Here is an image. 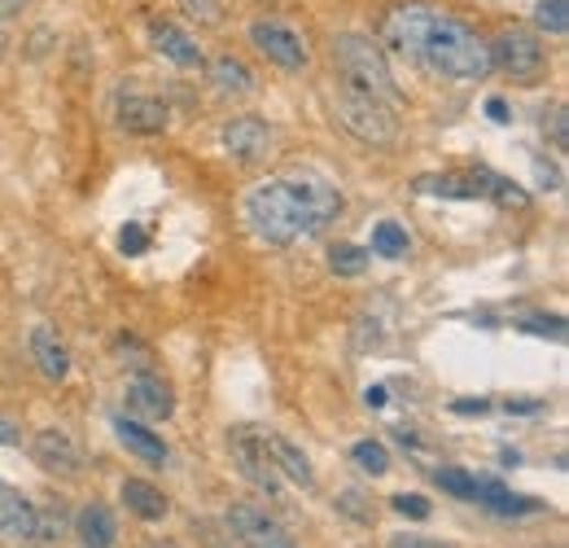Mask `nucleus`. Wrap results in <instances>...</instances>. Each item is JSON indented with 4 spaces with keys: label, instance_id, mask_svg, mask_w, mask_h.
Instances as JSON below:
<instances>
[{
    "label": "nucleus",
    "instance_id": "obj_28",
    "mask_svg": "<svg viewBox=\"0 0 569 548\" xmlns=\"http://www.w3.org/2000/svg\"><path fill=\"white\" fill-rule=\"evenodd\" d=\"M487 198H495L500 206H531V193H526V189H517L513 180H504V176H495V171H491V184H487Z\"/></svg>",
    "mask_w": 569,
    "mask_h": 548
},
{
    "label": "nucleus",
    "instance_id": "obj_9",
    "mask_svg": "<svg viewBox=\"0 0 569 548\" xmlns=\"http://www.w3.org/2000/svg\"><path fill=\"white\" fill-rule=\"evenodd\" d=\"M224 149L237 163H264L272 154V127L264 119H233L224 127Z\"/></svg>",
    "mask_w": 569,
    "mask_h": 548
},
{
    "label": "nucleus",
    "instance_id": "obj_26",
    "mask_svg": "<svg viewBox=\"0 0 569 548\" xmlns=\"http://www.w3.org/2000/svg\"><path fill=\"white\" fill-rule=\"evenodd\" d=\"M535 26L548 35H566L569 31V4L566 0H539L535 4Z\"/></svg>",
    "mask_w": 569,
    "mask_h": 548
},
{
    "label": "nucleus",
    "instance_id": "obj_18",
    "mask_svg": "<svg viewBox=\"0 0 569 548\" xmlns=\"http://www.w3.org/2000/svg\"><path fill=\"white\" fill-rule=\"evenodd\" d=\"M75 536L83 540V548H110L119 540V523L105 505H83L75 518Z\"/></svg>",
    "mask_w": 569,
    "mask_h": 548
},
{
    "label": "nucleus",
    "instance_id": "obj_37",
    "mask_svg": "<svg viewBox=\"0 0 569 548\" xmlns=\"http://www.w3.org/2000/svg\"><path fill=\"white\" fill-rule=\"evenodd\" d=\"M26 9V0H0V22H9V18H18Z\"/></svg>",
    "mask_w": 569,
    "mask_h": 548
},
{
    "label": "nucleus",
    "instance_id": "obj_16",
    "mask_svg": "<svg viewBox=\"0 0 569 548\" xmlns=\"http://www.w3.org/2000/svg\"><path fill=\"white\" fill-rule=\"evenodd\" d=\"M35 505L18 492H4L0 488V536L9 540H35Z\"/></svg>",
    "mask_w": 569,
    "mask_h": 548
},
{
    "label": "nucleus",
    "instance_id": "obj_29",
    "mask_svg": "<svg viewBox=\"0 0 569 548\" xmlns=\"http://www.w3.org/2000/svg\"><path fill=\"white\" fill-rule=\"evenodd\" d=\"M185 13L198 22V26H220L224 22V4L220 0H180Z\"/></svg>",
    "mask_w": 569,
    "mask_h": 548
},
{
    "label": "nucleus",
    "instance_id": "obj_8",
    "mask_svg": "<svg viewBox=\"0 0 569 548\" xmlns=\"http://www.w3.org/2000/svg\"><path fill=\"white\" fill-rule=\"evenodd\" d=\"M250 40H255V48H259L272 66H281V70H302V66H306V44H302L284 22L259 18V22L250 26Z\"/></svg>",
    "mask_w": 569,
    "mask_h": 548
},
{
    "label": "nucleus",
    "instance_id": "obj_14",
    "mask_svg": "<svg viewBox=\"0 0 569 548\" xmlns=\"http://www.w3.org/2000/svg\"><path fill=\"white\" fill-rule=\"evenodd\" d=\"M114 435H119V444H123L132 457H141L145 466H154V470L167 466V444H163L149 426H141V422H132V417H114Z\"/></svg>",
    "mask_w": 569,
    "mask_h": 548
},
{
    "label": "nucleus",
    "instance_id": "obj_35",
    "mask_svg": "<svg viewBox=\"0 0 569 548\" xmlns=\"http://www.w3.org/2000/svg\"><path fill=\"white\" fill-rule=\"evenodd\" d=\"M390 548H447V545H438V540H425V536H394V540H390Z\"/></svg>",
    "mask_w": 569,
    "mask_h": 548
},
{
    "label": "nucleus",
    "instance_id": "obj_12",
    "mask_svg": "<svg viewBox=\"0 0 569 548\" xmlns=\"http://www.w3.org/2000/svg\"><path fill=\"white\" fill-rule=\"evenodd\" d=\"M149 40H154V48H158L163 57H171V61L185 66V70H202V66H207L202 44H198L185 26H176V22H154V26H149Z\"/></svg>",
    "mask_w": 569,
    "mask_h": 548
},
{
    "label": "nucleus",
    "instance_id": "obj_17",
    "mask_svg": "<svg viewBox=\"0 0 569 548\" xmlns=\"http://www.w3.org/2000/svg\"><path fill=\"white\" fill-rule=\"evenodd\" d=\"M491 171H469V176H421L416 189L421 193H438V198H487Z\"/></svg>",
    "mask_w": 569,
    "mask_h": 548
},
{
    "label": "nucleus",
    "instance_id": "obj_3",
    "mask_svg": "<svg viewBox=\"0 0 569 548\" xmlns=\"http://www.w3.org/2000/svg\"><path fill=\"white\" fill-rule=\"evenodd\" d=\"M333 61H337V70H342V83L364 88V92H372V97H381V101H390V105L403 101V92H399V83H394V75H390V61H386V53H381L377 40L346 31V35L333 40Z\"/></svg>",
    "mask_w": 569,
    "mask_h": 548
},
{
    "label": "nucleus",
    "instance_id": "obj_36",
    "mask_svg": "<svg viewBox=\"0 0 569 548\" xmlns=\"http://www.w3.org/2000/svg\"><path fill=\"white\" fill-rule=\"evenodd\" d=\"M487 114H491L495 123H509V119H513V114H509V105H504L500 97H491V101H487Z\"/></svg>",
    "mask_w": 569,
    "mask_h": 548
},
{
    "label": "nucleus",
    "instance_id": "obj_22",
    "mask_svg": "<svg viewBox=\"0 0 569 548\" xmlns=\"http://www.w3.org/2000/svg\"><path fill=\"white\" fill-rule=\"evenodd\" d=\"M372 250H377L381 259H403V255L412 250L408 228H403V224H394V220H381V224L372 228Z\"/></svg>",
    "mask_w": 569,
    "mask_h": 548
},
{
    "label": "nucleus",
    "instance_id": "obj_31",
    "mask_svg": "<svg viewBox=\"0 0 569 548\" xmlns=\"http://www.w3.org/2000/svg\"><path fill=\"white\" fill-rule=\"evenodd\" d=\"M119 246H123V255H145V246H149V233H145L141 224H127V228L119 233Z\"/></svg>",
    "mask_w": 569,
    "mask_h": 548
},
{
    "label": "nucleus",
    "instance_id": "obj_30",
    "mask_svg": "<svg viewBox=\"0 0 569 548\" xmlns=\"http://www.w3.org/2000/svg\"><path fill=\"white\" fill-rule=\"evenodd\" d=\"M394 514L425 523V518H429V501H425V496H408V492H399V496H394Z\"/></svg>",
    "mask_w": 569,
    "mask_h": 548
},
{
    "label": "nucleus",
    "instance_id": "obj_11",
    "mask_svg": "<svg viewBox=\"0 0 569 548\" xmlns=\"http://www.w3.org/2000/svg\"><path fill=\"white\" fill-rule=\"evenodd\" d=\"M31 452H35V461H40L44 470H53V474H62V479H75V474L83 470V452L75 448V439H70L66 430H40L35 444H31Z\"/></svg>",
    "mask_w": 569,
    "mask_h": 548
},
{
    "label": "nucleus",
    "instance_id": "obj_40",
    "mask_svg": "<svg viewBox=\"0 0 569 548\" xmlns=\"http://www.w3.org/2000/svg\"><path fill=\"white\" fill-rule=\"evenodd\" d=\"M0 444H18V430H13L4 417H0Z\"/></svg>",
    "mask_w": 569,
    "mask_h": 548
},
{
    "label": "nucleus",
    "instance_id": "obj_7",
    "mask_svg": "<svg viewBox=\"0 0 569 548\" xmlns=\"http://www.w3.org/2000/svg\"><path fill=\"white\" fill-rule=\"evenodd\" d=\"M228 532L242 548H293V536L277 518H268L259 505H233L228 510Z\"/></svg>",
    "mask_w": 569,
    "mask_h": 548
},
{
    "label": "nucleus",
    "instance_id": "obj_15",
    "mask_svg": "<svg viewBox=\"0 0 569 548\" xmlns=\"http://www.w3.org/2000/svg\"><path fill=\"white\" fill-rule=\"evenodd\" d=\"M31 356H35V369H40L48 382H66L70 356H66L62 338H57L48 325H35V329H31Z\"/></svg>",
    "mask_w": 569,
    "mask_h": 548
},
{
    "label": "nucleus",
    "instance_id": "obj_27",
    "mask_svg": "<svg viewBox=\"0 0 569 548\" xmlns=\"http://www.w3.org/2000/svg\"><path fill=\"white\" fill-rule=\"evenodd\" d=\"M434 483H438L447 496H456V501H473V496H478V479H473V474H465V470H456V466L438 470V474H434Z\"/></svg>",
    "mask_w": 569,
    "mask_h": 548
},
{
    "label": "nucleus",
    "instance_id": "obj_24",
    "mask_svg": "<svg viewBox=\"0 0 569 548\" xmlns=\"http://www.w3.org/2000/svg\"><path fill=\"white\" fill-rule=\"evenodd\" d=\"M473 501H487V505L500 510V514H535V510H539V501H517V496H509L504 488L482 483V479H478V496H473Z\"/></svg>",
    "mask_w": 569,
    "mask_h": 548
},
{
    "label": "nucleus",
    "instance_id": "obj_2",
    "mask_svg": "<svg viewBox=\"0 0 569 548\" xmlns=\"http://www.w3.org/2000/svg\"><path fill=\"white\" fill-rule=\"evenodd\" d=\"M337 215H342V193L320 176L272 180L246 198V220H250L255 237L268 246H293L302 237H315Z\"/></svg>",
    "mask_w": 569,
    "mask_h": 548
},
{
    "label": "nucleus",
    "instance_id": "obj_13",
    "mask_svg": "<svg viewBox=\"0 0 569 548\" xmlns=\"http://www.w3.org/2000/svg\"><path fill=\"white\" fill-rule=\"evenodd\" d=\"M119 123L136 136H158V132H167V105L158 97H145V92H123L119 97Z\"/></svg>",
    "mask_w": 569,
    "mask_h": 548
},
{
    "label": "nucleus",
    "instance_id": "obj_38",
    "mask_svg": "<svg viewBox=\"0 0 569 548\" xmlns=\"http://www.w3.org/2000/svg\"><path fill=\"white\" fill-rule=\"evenodd\" d=\"M487 400H456V413H487Z\"/></svg>",
    "mask_w": 569,
    "mask_h": 548
},
{
    "label": "nucleus",
    "instance_id": "obj_4",
    "mask_svg": "<svg viewBox=\"0 0 569 548\" xmlns=\"http://www.w3.org/2000/svg\"><path fill=\"white\" fill-rule=\"evenodd\" d=\"M333 114H337V123H342L350 136H359L364 145L386 149V145H394V141H399L394 105H390V101H381V97H372V92H364V88L342 83V88H337V97H333Z\"/></svg>",
    "mask_w": 569,
    "mask_h": 548
},
{
    "label": "nucleus",
    "instance_id": "obj_21",
    "mask_svg": "<svg viewBox=\"0 0 569 548\" xmlns=\"http://www.w3.org/2000/svg\"><path fill=\"white\" fill-rule=\"evenodd\" d=\"M123 505H127L136 518H145V523L167 518V496H163L154 483H145V479H127V483H123Z\"/></svg>",
    "mask_w": 569,
    "mask_h": 548
},
{
    "label": "nucleus",
    "instance_id": "obj_6",
    "mask_svg": "<svg viewBox=\"0 0 569 548\" xmlns=\"http://www.w3.org/2000/svg\"><path fill=\"white\" fill-rule=\"evenodd\" d=\"M233 461H237V470H242V479H246L250 488H259V492H268V496H281L284 474L277 470V457H272V444H268L264 430L237 426V430H233Z\"/></svg>",
    "mask_w": 569,
    "mask_h": 548
},
{
    "label": "nucleus",
    "instance_id": "obj_23",
    "mask_svg": "<svg viewBox=\"0 0 569 548\" xmlns=\"http://www.w3.org/2000/svg\"><path fill=\"white\" fill-rule=\"evenodd\" d=\"M350 461H355L364 474H372V479L390 474V452H386V444H377V439H359V444L350 448Z\"/></svg>",
    "mask_w": 569,
    "mask_h": 548
},
{
    "label": "nucleus",
    "instance_id": "obj_19",
    "mask_svg": "<svg viewBox=\"0 0 569 548\" xmlns=\"http://www.w3.org/2000/svg\"><path fill=\"white\" fill-rule=\"evenodd\" d=\"M211 83H215L224 97H246V92H255L250 66H246L242 57H233V53H224V57L211 61Z\"/></svg>",
    "mask_w": 569,
    "mask_h": 548
},
{
    "label": "nucleus",
    "instance_id": "obj_32",
    "mask_svg": "<svg viewBox=\"0 0 569 548\" xmlns=\"http://www.w3.org/2000/svg\"><path fill=\"white\" fill-rule=\"evenodd\" d=\"M526 329H531V334H553V338H566L561 316H531V321H526Z\"/></svg>",
    "mask_w": 569,
    "mask_h": 548
},
{
    "label": "nucleus",
    "instance_id": "obj_10",
    "mask_svg": "<svg viewBox=\"0 0 569 548\" xmlns=\"http://www.w3.org/2000/svg\"><path fill=\"white\" fill-rule=\"evenodd\" d=\"M127 409L149 422H163L176 413V395L158 373H136V378H127Z\"/></svg>",
    "mask_w": 569,
    "mask_h": 548
},
{
    "label": "nucleus",
    "instance_id": "obj_5",
    "mask_svg": "<svg viewBox=\"0 0 569 548\" xmlns=\"http://www.w3.org/2000/svg\"><path fill=\"white\" fill-rule=\"evenodd\" d=\"M491 70H504L513 83H539L548 75V53L544 40H535L531 31L513 26L491 44Z\"/></svg>",
    "mask_w": 569,
    "mask_h": 548
},
{
    "label": "nucleus",
    "instance_id": "obj_34",
    "mask_svg": "<svg viewBox=\"0 0 569 548\" xmlns=\"http://www.w3.org/2000/svg\"><path fill=\"white\" fill-rule=\"evenodd\" d=\"M548 132H553V145H557V149H569V114H566V105H557V110H553V127H548Z\"/></svg>",
    "mask_w": 569,
    "mask_h": 548
},
{
    "label": "nucleus",
    "instance_id": "obj_1",
    "mask_svg": "<svg viewBox=\"0 0 569 548\" xmlns=\"http://www.w3.org/2000/svg\"><path fill=\"white\" fill-rule=\"evenodd\" d=\"M381 40L408 61L425 66L443 79H487L491 44L460 18L438 13L429 4H394L381 22Z\"/></svg>",
    "mask_w": 569,
    "mask_h": 548
},
{
    "label": "nucleus",
    "instance_id": "obj_39",
    "mask_svg": "<svg viewBox=\"0 0 569 548\" xmlns=\"http://www.w3.org/2000/svg\"><path fill=\"white\" fill-rule=\"evenodd\" d=\"M364 400H368V409H381V404H386V387H368Z\"/></svg>",
    "mask_w": 569,
    "mask_h": 548
},
{
    "label": "nucleus",
    "instance_id": "obj_25",
    "mask_svg": "<svg viewBox=\"0 0 569 548\" xmlns=\"http://www.w3.org/2000/svg\"><path fill=\"white\" fill-rule=\"evenodd\" d=\"M328 268H333L337 277H359V272L368 268V250H364V246L342 242V246H333V250H328Z\"/></svg>",
    "mask_w": 569,
    "mask_h": 548
},
{
    "label": "nucleus",
    "instance_id": "obj_33",
    "mask_svg": "<svg viewBox=\"0 0 569 548\" xmlns=\"http://www.w3.org/2000/svg\"><path fill=\"white\" fill-rule=\"evenodd\" d=\"M337 505H342L346 514H355L359 523H372V510L364 505V496H359V492H342V496H337Z\"/></svg>",
    "mask_w": 569,
    "mask_h": 548
},
{
    "label": "nucleus",
    "instance_id": "obj_20",
    "mask_svg": "<svg viewBox=\"0 0 569 548\" xmlns=\"http://www.w3.org/2000/svg\"><path fill=\"white\" fill-rule=\"evenodd\" d=\"M268 444H272V457H277V470H281L289 483H298L302 492H311L315 488V470H311V461H306V452L302 448H293L289 439L281 435H268Z\"/></svg>",
    "mask_w": 569,
    "mask_h": 548
}]
</instances>
